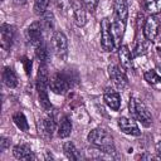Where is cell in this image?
I'll return each mask as SVG.
<instances>
[{
    "label": "cell",
    "instance_id": "cell-19",
    "mask_svg": "<svg viewBox=\"0 0 161 161\" xmlns=\"http://www.w3.org/2000/svg\"><path fill=\"white\" fill-rule=\"evenodd\" d=\"M114 14H116V18L126 23V19L128 15L126 0H114Z\"/></svg>",
    "mask_w": 161,
    "mask_h": 161
},
{
    "label": "cell",
    "instance_id": "cell-4",
    "mask_svg": "<svg viewBox=\"0 0 161 161\" xmlns=\"http://www.w3.org/2000/svg\"><path fill=\"white\" fill-rule=\"evenodd\" d=\"M101 45L104 52H112L114 49L113 38L111 34V21L107 18L101 21Z\"/></svg>",
    "mask_w": 161,
    "mask_h": 161
},
{
    "label": "cell",
    "instance_id": "cell-8",
    "mask_svg": "<svg viewBox=\"0 0 161 161\" xmlns=\"http://www.w3.org/2000/svg\"><path fill=\"white\" fill-rule=\"evenodd\" d=\"M160 30V21L155 15H150L143 24V35L147 40H153Z\"/></svg>",
    "mask_w": 161,
    "mask_h": 161
},
{
    "label": "cell",
    "instance_id": "cell-23",
    "mask_svg": "<svg viewBox=\"0 0 161 161\" xmlns=\"http://www.w3.org/2000/svg\"><path fill=\"white\" fill-rule=\"evenodd\" d=\"M13 121L14 123L16 125V127L20 130V131H24L26 132L29 130V125H28V121H26V117L24 116L23 112H16L13 114Z\"/></svg>",
    "mask_w": 161,
    "mask_h": 161
},
{
    "label": "cell",
    "instance_id": "cell-6",
    "mask_svg": "<svg viewBox=\"0 0 161 161\" xmlns=\"http://www.w3.org/2000/svg\"><path fill=\"white\" fill-rule=\"evenodd\" d=\"M49 88L55 94H64L69 89V80L65 75L60 73L54 74L49 80Z\"/></svg>",
    "mask_w": 161,
    "mask_h": 161
},
{
    "label": "cell",
    "instance_id": "cell-9",
    "mask_svg": "<svg viewBox=\"0 0 161 161\" xmlns=\"http://www.w3.org/2000/svg\"><path fill=\"white\" fill-rule=\"evenodd\" d=\"M125 26H126V23L114 16V20H112L111 23V34L113 38L114 49H119L121 47V42L123 38V33H125Z\"/></svg>",
    "mask_w": 161,
    "mask_h": 161
},
{
    "label": "cell",
    "instance_id": "cell-26",
    "mask_svg": "<svg viewBox=\"0 0 161 161\" xmlns=\"http://www.w3.org/2000/svg\"><path fill=\"white\" fill-rule=\"evenodd\" d=\"M145 80L155 87H161V77L155 70H147L145 73Z\"/></svg>",
    "mask_w": 161,
    "mask_h": 161
},
{
    "label": "cell",
    "instance_id": "cell-29",
    "mask_svg": "<svg viewBox=\"0 0 161 161\" xmlns=\"http://www.w3.org/2000/svg\"><path fill=\"white\" fill-rule=\"evenodd\" d=\"M82 3L84 5V8L87 10H89L91 13H93L98 5V0H82Z\"/></svg>",
    "mask_w": 161,
    "mask_h": 161
},
{
    "label": "cell",
    "instance_id": "cell-15",
    "mask_svg": "<svg viewBox=\"0 0 161 161\" xmlns=\"http://www.w3.org/2000/svg\"><path fill=\"white\" fill-rule=\"evenodd\" d=\"M103 99H104L106 104H107L111 109L118 111V108H119V106H121V97H119V94H118L116 91H113V89H111V88H107V89L104 91V93H103Z\"/></svg>",
    "mask_w": 161,
    "mask_h": 161
},
{
    "label": "cell",
    "instance_id": "cell-14",
    "mask_svg": "<svg viewBox=\"0 0 161 161\" xmlns=\"http://www.w3.org/2000/svg\"><path fill=\"white\" fill-rule=\"evenodd\" d=\"M72 10H73V19L77 26H84L86 25V10H84V5L82 1L79 0H74L73 5H72Z\"/></svg>",
    "mask_w": 161,
    "mask_h": 161
},
{
    "label": "cell",
    "instance_id": "cell-27",
    "mask_svg": "<svg viewBox=\"0 0 161 161\" xmlns=\"http://www.w3.org/2000/svg\"><path fill=\"white\" fill-rule=\"evenodd\" d=\"M53 4L55 5V8L62 11L63 14H65L67 11H69L72 9V5H73V1L72 0H52Z\"/></svg>",
    "mask_w": 161,
    "mask_h": 161
},
{
    "label": "cell",
    "instance_id": "cell-25",
    "mask_svg": "<svg viewBox=\"0 0 161 161\" xmlns=\"http://www.w3.org/2000/svg\"><path fill=\"white\" fill-rule=\"evenodd\" d=\"M145 6L151 15L161 13V0H145Z\"/></svg>",
    "mask_w": 161,
    "mask_h": 161
},
{
    "label": "cell",
    "instance_id": "cell-2",
    "mask_svg": "<svg viewBox=\"0 0 161 161\" xmlns=\"http://www.w3.org/2000/svg\"><path fill=\"white\" fill-rule=\"evenodd\" d=\"M48 88H49V78H48L47 67L45 64H40L38 77H36V91H38L40 106L44 108V111L52 109V104L48 97Z\"/></svg>",
    "mask_w": 161,
    "mask_h": 161
},
{
    "label": "cell",
    "instance_id": "cell-21",
    "mask_svg": "<svg viewBox=\"0 0 161 161\" xmlns=\"http://www.w3.org/2000/svg\"><path fill=\"white\" fill-rule=\"evenodd\" d=\"M63 151H64V155H65L69 160H79V158H80L79 152L77 151L74 143L70 142V141L64 142V145H63Z\"/></svg>",
    "mask_w": 161,
    "mask_h": 161
},
{
    "label": "cell",
    "instance_id": "cell-1",
    "mask_svg": "<svg viewBox=\"0 0 161 161\" xmlns=\"http://www.w3.org/2000/svg\"><path fill=\"white\" fill-rule=\"evenodd\" d=\"M87 138H88L89 143H92L93 146L98 147L104 153H109L111 155V153L116 152L114 143H113V137L104 128H94V130H92L88 133Z\"/></svg>",
    "mask_w": 161,
    "mask_h": 161
},
{
    "label": "cell",
    "instance_id": "cell-13",
    "mask_svg": "<svg viewBox=\"0 0 161 161\" xmlns=\"http://www.w3.org/2000/svg\"><path fill=\"white\" fill-rule=\"evenodd\" d=\"M1 47L5 49V50H9L13 45V42H14V35H15V30L11 25L9 24H3L1 25Z\"/></svg>",
    "mask_w": 161,
    "mask_h": 161
},
{
    "label": "cell",
    "instance_id": "cell-17",
    "mask_svg": "<svg viewBox=\"0 0 161 161\" xmlns=\"http://www.w3.org/2000/svg\"><path fill=\"white\" fill-rule=\"evenodd\" d=\"M13 153L18 160H34L31 148L28 145H16L13 148Z\"/></svg>",
    "mask_w": 161,
    "mask_h": 161
},
{
    "label": "cell",
    "instance_id": "cell-32",
    "mask_svg": "<svg viewBox=\"0 0 161 161\" xmlns=\"http://www.w3.org/2000/svg\"><path fill=\"white\" fill-rule=\"evenodd\" d=\"M23 64H24V68H25L26 74L30 75V73H31V62L28 58H23Z\"/></svg>",
    "mask_w": 161,
    "mask_h": 161
},
{
    "label": "cell",
    "instance_id": "cell-16",
    "mask_svg": "<svg viewBox=\"0 0 161 161\" xmlns=\"http://www.w3.org/2000/svg\"><path fill=\"white\" fill-rule=\"evenodd\" d=\"M118 58H119V63L123 69H132V57H131V52L127 45L119 47Z\"/></svg>",
    "mask_w": 161,
    "mask_h": 161
},
{
    "label": "cell",
    "instance_id": "cell-35",
    "mask_svg": "<svg viewBox=\"0 0 161 161\" xmlns=\"http://www.w3.org/2000/svg\"><path fill=\"white\" fill-rule=\"evenodd\" d=\"M157 53H158V55H161V44L157 45Z\"/></svg>",
    "mask_w": 161,
    "mask_h": 161
},
{
    "label": "cell",
    "instance_id": "cell-12",
    "mask_svg": "<svg viewBox=\"0 0 161 161\" xmlns=\"http://www.w3.org/2000/svg\"><path fill=\"white\" fill-rule=\"evenodd\" d=\"M54 131H55V122L52 117H44L39 122V135L43 138L45 140L52 138Z\"/></svg>",
    "mask_w": 161,
    "mask_h": 161
},
{
    "label": "cell",
    "instance_id": "cell-31",
    "mask_svg": "<svg viewBox=\"0 0 161 161\" xmlns=\"http://www.w3.org/2000/svg\"><path fill=\"white\" fill-rule=\"evenodd\" d=\"M10 142H11V141H10V138H8V137H4V136H3V137L0 138V150H1V151H5V150L10 146Z\"/></svg>",
    "mask_w": 161,
    "mask_h": 161
},
{
    "label": "cell",
    "instance_id": "cell-34",
    "mask_svg": "<svg viewBox=\"0 0 161 161\" xmlns=\"http://www.w3.org/2000/svg\"><path fill=\"white\" fill-rule=\"evenodd\" d=\"M15 4H18V5H23V4H25L26 3V0H13Z\"/></svg>",
    "mask_w": 161,
    "mask_h": 161
},
{
    "label": "cell",
    "instance_id": "cell-30",
    "mask_svg": "<svg viewBox=\"0 0 161 161\" xmlns=\"http://www.w3.org/2000/svg\"><path fill=\"white\" fill-rule=\"evenodd\" d=\"M145 53H146V45H145L143 42H140V43L137 44L135 52H133V55H140V54L142 55V54H145Z\"/></svg>",
    "mask_w": 161,
    "mask_h": 161
},
{
    "label": "cell",
    "instance_id": "cell-24",
    "mask_svg": "<svg viewBox=\"0 0 161 161\" xmlns=\"http://www.w3.org/2000/svg\"><path fill=\"white\" fill-rule=\"evenodd\" d=\"M42 26L44 30H53L54 29V15L52 11H45L43 14V20H42Z\"/></svg>",
    "mask_w": 161,
    "mask_h": 161
},
{
    "label": "cell",
    "instance_id": "cell-11",
    "mask_svg": "<svg viewBox=\"0 0 161 161\" xmlns=\"http://www.w3.org/2000/svg\"><path fill=\"white\" fill-rule=\"evenodd\" d=\"M118 127L121 128V131L126 135H131V136H140L141 131L138 128V126L136 125L135 121H132L131 118L127 117H121L118 119Z\"/></svg>",
    "mask_w": 161,
    "mask_h": 161
},
{
    "label": "cell",
    "instance_id": "cell-22",
    "mask_svg": "<svg viewBox=\"0 0 161 161\" xmlns=\"http://www.w3.org/2000/svg\"><path fill=\"white\" fill-rule=\"evenodd\" d=\"M35 55L39 59L40 64H47V62L49 60V50L44 42L35 48Z\"/></svg>",
    "mask_w": 161,
    "mask_h": 161
},
{
    "label": "cell",
    "instance_id": "cell-10",
    "mask_svg": "<svg viewBox=\"0 0 161 161\" xmlns=\"http://www.w3.org/2000/svg\"><path fill=\"white\" fill-rule=\"evenodd\" d=\"M42 30H43V26H42V24L38 23V21L33 23V24L28 28V30H26L28 40L30 42V44H31L34 48H36L38 45H40V44L43 43V33H42Z\"/></svg>",
    "mask_w": 161,
    "mask_h": 161
},
{
    "label": "cell",
    "instance_id": "cell-7",
    "mask_svg": "<svg viewBox=\"0 0 161 161\" xmlns=\"http://www.w3.org/2000/svg\"><path fill=\"white\" fill-rule=\"evenodd\" d=\"M108 75L111 78V80L113 82V84L118 88V89H125L127 86H128V80H127V77L126 74L114 64H111L108 67Z\"/></svg>",
    "mask_w": 161,
    "mask_h": 161
},
{
    "label": "cell",
    "instance_id": "cell-28",
    "mask_svg": "<svg viewBox=\"0 0 161 161\" xmlns=\"http://www.w3.org/2000/svg\"><path fill=\"white\" fill-rule=\"evenodd\" d=\"M49 5V0H35L34 1V11L36 15H43L47 11Z\"/></svg>",
    "mask_w": 161,
    "mask_h": 161
},
{
    "label": "cell",
    "instance_id": "cell-20",
    "mask_svg": "<svg viewBox=\"0 0 161 161\" xmlns=\"http://www.w3.org/2000/svg\"><path fill=\"white\" fill-rule=\"evenodd\" d=\"M70 132H72V122L68 117H63L58 127V136L60 138H65L70 135Z\"/></svg>",
    "mask_w": 161,
    "mask_h": 161
},
{
    "label": "cell",
    "instance_id": "cell-33",
    "mask_svg": "<svg viewBox=\"0 0 161 161\" xmlns=\"http://www.w3.org/2000/svg\"><path fill=\"white\" fill-rule=\"evenodd\" d=\"M156 151H157V153H158V157L161 158V141L156 145Z\"/></svg>",
    "mask_w": 161,
    "mask_h": 161
},
{
    "label": "cell",
    "instance_id": "cell-18",
    "mask_svg": "<svg viewBox=\"0 0 161 161\" xmlns=\"http://www.w3.org/2000/svg\"><path fill=\"white\" fill-rule=\"evenodd\" d=\"M3 80L9 88H15L18 86V78L15 72L10 67H5L3 70Z\"/></svg>",
    "mask_w": 161,
    "mask_h": 161
},
{
    "label": "cell",
    "instance_id": "cell-3",
    "mask_svg": "<svg viewBox=\"0 0 161 161\" xmlns=\"http://www.w3.org/2000/svg\"><path fill=\"white\" fill-rule=\"evenodd\" d=\"M128 109H130L131 116L136 121L141 122L145 127H148L152 123V116H151V113L148 112V109L145 106V103L141 102L138 98H135V97H131L130 98Z\"/></svg>",
    "mask_w": 161,
    "mask_h": 161
},
{
    "label": "cell",
    "instance_id": "cell-5",
    "mask_svg": "<svg viewBox=\"0 0 161 161\" xmlns=\"http://www.w3.org/2000/svg\"><path fill=\"white\" fill-rule=\"evenodd\" d=\"M52 47L58 58H65L68 53V42L62 31H54L52 36Z\"/></svg>",
    "mask_w": 161,
    "mask_h": 161
}]
</instances>
